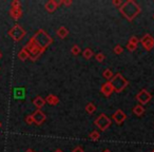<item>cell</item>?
Segmentation results:
<instances>
[{"instance_id":"cell-1","label":"cell","mask_w":154,"mask_h":152,"mask_svg":"<svg viewBox=\"0 0 154 152\" xmlns=\"http://www.w3.org/2000/svg\"><path fill=\"white\" fill-rule=\"evenodd\" d=\"M52 42V38L43 30H39L26 45V51L32 60H36L42 54L45 49Z\"/></svg>"},{"instance_id":"cell-2","label":"cell","mask_w":154,"mask_h":152,"mask_svg":"<svg viewBox=\"0 0 154 152\" xmlns=\"http://www.w3.org/2000/svg\"><path fill=\"white\" fill-rule=\"evenodd\" d=\"M119 11L127 19L132 21L137 16V14L140 13V8H139L133 0H130V1L125 2L124 5H122V7H120Z\"/></svg>"},{"instance_id":"cell-3","label":"cell","mask_w":154,"mask_h":152,"mask_svg":"<svg viewBox=\"0 0 154 152\" xmlns=\"http://www.w3.org/2000/svg\"><path fill=\"white\" fill-rule=\"evenodd\" d=\"M111 85L113 86V89L114 91L116 92H122L127 86H128V80L125 79L124 76L122 74H116L115 76H113L111 80H110Z\"/></svg>"},{"instance_id":"cell-4","label":"cell","mask_w":154,"mask_h":152,"mask_svg":"<svg viewBox=\"0 0 154 152\" xmlns=\"http://www.w3.org/2000/svg\"><path fill=\"white\" fill-rule=\"evenodd\" d=\"M26 32L19 26V24H15L11 30L9 31V36L13 39L14 41L18 42L20 41L24 36H26Z\"/></svg>"},{"instance_id":"cell-5","label":"cell","mask_w":154,"mask_h":152,"mask_svg":"<svg viewBox=\"0 0 154 152\" xmlns=\"http://www.w3.org/2000/svg\"><path fill=\"white\" fill-rule=\"evenodd\" d=\"M94 124L96 125L101 131H105L106 129L111 125V120H110V118L108 117L106 114H100V115L97 117V119L94 122Z\"/></svg>"},{"instance_id":"cell-6","label":"cell","mask_w":154,"mask_h":152,"mask_svg":"<svg viewBox=\"0 0 154 152\" xmlns=\"http://www.w3.org/2000/svg\"><path fill=\"white\" fill-rule=\"evenodd\" d=\"M151 98H152V95L150 94L147 90H145V89H143V90H141L140 92L136 95V99L138 101L139 105H141V106L148 104L150 101H151Z\"/></svg>"},{"instance_id":"cell-7","label":"cell","mask_w":154,"mask_h":152,"mask_svg":"<svg viewBox=\"0 0 154 152\" xmlns=\"http://www.w3.org/2000/svg\"><path fill=\"white\" fill-rule=\"evenodd\" d=\"M139 41H140L141 45H143V48H145L147 51H150V50L153 49V47H154V39H153V37H152L150 34L145 35V36H143Z\"/></svg>"},{"instance_id":"cell-8","label":"cell","mask_w":154,"mask_h":152,"mask_svg":"<svg viewBox=\"0 0 154 152\" xmlns=\"http://www.w3.org/2000/svg\"><path fill=\"white\" fill-rule=\"evenodd\" d=\"M32 116H33V119H34V124H36V125H41L45 120V118H47L45 114L43 113L41 110H36V111L32 114Z\"/></svg>"},{"instance_id":"cell-9","label":"cell","mask_w":154,"mask_h":152,"mask_svg":"<svg viewBox=\"0 0 154 152\" xmlns=\"http://www.w3.org/2000/svg\"><path fill=\"white\" fill-rule=\"evenodd\" d=\"M100 91H101V93H103V94L105 95L106 97H109L110 95H111L112 93L114 92V89H113V86L111 85V82H107L106 84H103V86H101Z\"/></svg>"},{"instance_id":"cell-10","label":"cell","mask_w":154,"mask_h":152,"mask_svg":"<svg viewBox=\"0 0 154 152\" xmlns=\"http://www.w3.org/2000/svg\"><path fill=\"white\" fill-rule=\"evenodd\" d=\"M112 117H113V119L115 120L118 125H120V124H122L125 120H126L127 116H126V114H125L124 111H122L120 109H118V110H116V112L113 114V116H112Z\"/></svg>"},{"instance_id":"cell-11","label":"cell","mask_w":154,"mask_h":152,"mask_svg":"<svg viewBox=\"0 0 154 152\" xmlns=\"http://www.w3.org/2000/svg\"><path fill=\"white\" fill-rule=\"evenodd\" d=\"M21 15H22V10H21V8H17V9L11 8V10H10V16H11V17L13 18V19H15V20L20 19Z\"/></svg>"},{"instance_id":"cell-12","label":"cell","mask_w":154,"mask_h":152,"mask_svg":"<svg viewBox=\"0 0 154 152\" xmlns=\"http://www.w3.org/2000/svg\"><path fill=\"white\" fill-rule=\"evenodd\" d=\"M45 8L48 12L53 13V12H55L56 9L58 8V2H56L55 0H50V1H48V2L45 3Z\"/></svg>"},{"instance_id":"cell-13","label":"cell","mask_w":154,"mask_h":152,"mask_svg":"<svg viewBox=\"0 0 154 152\" xmlns=\"http://www.w3.org/2000/svg\"><path fill=\"white\" fill-rule=\"evenodd\" d=\"M45 103H48L51 106H56V105H58V103H59V98L53 94H49L47 96V98H45Z\"/></svg>"},{"instance_id":"cell-14","label":"cell","mask_w":154,"mask_h":152,"mask_svg":"<svg viewBox=\"0 0 154 152\" xmlns=\"http://www.w3.org/2000/svg\"><path fill=\"white\" fill-rule=\"evenodd\" d=\"M33 104H34V106L37 108V109L40 110L41 108H42L43 106L45 105V99L42 98L41 96H37L36 98L33 101Z\"/></svg>"},{"instance_id":"cell-15","label":"cell","mask_w":154,"mask_h":152,"mask_svg":"<svg viewBox=\"0 0 154 152\" xmlns=\"http://www.w3.org/2000/svg\"><path fill=\"white\" fill-rule=\"evenodd\" d=\"M56 34H57V36L59 37V38L63 39V38H66V37L68 36L69 31H68V29H66V26H60V28L56 31Z\"/></svg>"},{"instance_id":"cell-16","label":"cell","mask_w":154,"mask_h":152,"mask_svg":"<svg viewBox=\"0 0 154 152\" xmlns=\"http://www.w3.org/2000/svg\"><path fill=\"white\" fill-rule=\"evenodd\" d=\"M18 58H19L21 61H24V60H26L28 58H30V54H29V52L26 51V48H22L21 51L18 53Z\"/></svg>"},{"instance_id":"cell-17","label":"cell","mask_w":154,"mask_h":152,"mask_svg":"<svg viewBox=\"0 0 154 152\" xmlns=\"http://www.w3.org/2000/svg\"><path fill=\"white\" fill-rule=\"evenodd\" d=\"M133 113L137 116H141L143 113H145V108H143V106L136 105L134 108H133Z\"/></svg>"},{"instance_id":"cell-18","label":"cell","mask_w":154,"mask_h":152,"mask_svg":"<svg viewBox=\"0 0 154 152\" xmlns=\"http://www.w3.org/2000/svg\"><path fill=\"white\" fill-rule=\"evenodd\" d=\"M103 77L107 78V79L109 80V82L112 79V78H113V76H114L113 72H112V71L110 70V69H106V70L103 72Z\"/></svg>"},{"instance_id":"cell-19","label":"cell","mask_w":154,"mask_h":152,"mask_svg":"<svg viewBox=\"0 0 154 152\" xmlns=\"http://www.w3.org/2000/svg\"><path fill=\"white\" fill-rule=\"evenodd\" d=\"M96 110V107L93 103H89L88 105L86 106V111L88 112V114H93Z\"/></svg>"},{"instance_id":"cell-20","label":"cell","mask_w":154,"mask_h":152,"mask_svg":"<svg viewBox=\"0 0 154 152\" xmlns=\"http://www.w3.org/2000/svg\"><path fill=\"white\" fill-rule=\"evenodd\" d=\"M89 137H90V138L92 139V141H96V139H99V137H100V134H99L98 131L94 130V131H92V132L90 133Z\"/></svg>"},{"instance_id":"cell-21","label":"cell","mask_w":154,"mask_h":152,"mask_svg":"<svg viewBox=\"0 0 154 152\" xmlns=\"http://www.w3.org/2000/svg\"><path fill=\"white\" fill-rule=\"evenodd\" d=\"M71 53L73 54L74 56H77L78 54L80 53V47L79 45H74L72 47V49H71Z\"/></svg>"},{"instance_id":"cell-22","label":"cell","mask_w":154,"mask_h":152,"mask_svg":"<svg viewBox=\"0 0 154 152\" xmlns=\"http://www.w3.org/2000/svg\"><path fill=\"white\" fill-rule=\"evenodd\" d=\"M82 55H84V57L86 58V59H90L93 56V51L91 49H86L84 51V53H82Z\"/></svg>"},{"instance_id":"cell-23","label":"cell","mask_w":154,"mask_h":152,"mask_svg":"<svg viewBox=\"0 0 154 152\" xmlns=\"http://www.w3.org/2000/svg\"><path fill=\"white\" fill-rule=\"evenodd\" d=\"M95 58H96V60L98 62H103V60H105V58H106V55L103 53H97L96 55H95Z\"/></svg>"},{"instance_id":"cell-24","label":"cell","mask_w":154,"mask_h":152,"mask_svg":"<svg viewBox=\"0 0 154 152\" xmlns=\"http://www.w3.org/2000/svg\"><path fill=\"white\" fill-rule=\"evenodd\" d=\"M114 53L115 54H117V55H119V54H122V51H124V49H122V47L120 45H115V48H114Z\"/></svg>"},{"instance_id":"cell-25","label":"cell","mask_w":154,"mask_h":152,"mask_svg":"<svg viewBox=\"0 0 154 152\" xmlns=\"http://www.w3.org/2000/svg\"><path fill=\"white\" fill-rule=\"evenodd\" d=\"M11 8L14 9H17V8H21V3H20L19 0H13L11 3Z\"/></svg>"},{"instance_id":"cell-26","label":"cell","mask_w":154,"mask_h":152,"mask_svg":"<svg viewBox=\"0 0 154 152\" xmlns=\"http://www.w3.org/2000/svg\"><path fill=\"white\" fill-rule=\"evenodd\" d=\"M129 42L132 43V45H138V42H139V40H138V38H137L136 36H132L130 39H129Z\"/></svg>"},{"instance_id":"cell-27","label":"cell","mask_w":154,"mask_h":152,"mask_svg":"<svg viewBox=\"0 0 154 152\" xmlns=\"http://www.w3.org/2000/svg\"><path fill=\"white\" fill-rule=\"evenodd\" d=\"M127 49L129 50L130 52H133V51H135L136 50V48H137V45H132V43H130V42H128L127 43Z\"/></svg>"},{"instance_id":"cell-28","label":"cell","mask_w":154,"mask_h":152,"mask_svg":"<svg viewBox=\"0 0 154 152\" xmlns=\"http://www.w3.org/2000/svg\"><path fill=\"white\" fill-rule=\"evenodd\" d=\"M26 123L28 125H32L34 124V119H33V116L32 115H28L26 117Z\"/></svg>"},{"instance_id":"cell-29","label":"cell","mask_w":154,"mask_h":152,"mask_svg":"<svg viewBox=\"0 0 154 152\" xmlns=\"http://www.w3.org/2000/svg\"><path fill=\"white\" fill-rule=\"evenodd\" d=\"M112 3H113L114 5H116V7H118V5H122V0H113V1H112Z\"/></svg>"},{"instance_id":"cell-30","label":"cell","mask_w":154,"mask_h":152,"mask_svg":"<svg viewBox=\"0 0 154 152\" xmlns=\"http://www.w3.org/2000/svg\"><path fill=\"white\" fill-rule=\"evenodd\" d=\"M72 152H85L82 147H75Z\"/></svg>"},{"instance_id":"cell-31","label":"cell","mask_w":154,"mask_h":152,"mask_svg":"<svg viewBox=\"0 0 154 152\" xmlns=\"http://www.w3.org/2000/svg\"><path fill=\"white\" fill-rule=\"evenodd\" d=\"M63 3L66 5H72V1H71V0L70 1H63Z\"/></svg>"},{"instance_id":"cell-32","label":"cell","mask_w":154,"mask_h":152,"mask_svg":"<svg viewBox=\"0 0 154 152\" xmlns=\"http://www.w3.org/2000/svg\"><path fill=\"white\" fill-rule=\"evenodd\" d=\"M103 152H111V150H110V149H105Z\"/></svg>"},{"instance_id":"cell-33","label":"cell","mask_w":154,"mask_h":152,"mask_svg":"<svg viewBox=\"0 0 154 152\" xmlns=\"http://www.w3.org/2000/svg\"><path fill=\"white\" fill-rule=\"evenodd\" d=\"M54 152H63V151H62V150H60V149H56Z\"/></svg>"},{"instance_id":"cell-34","label":"cell","mask_w":154,"mask_h":152,"mask_svg":"<svg viewBox=\"0 0 154 152\" xmlns=\"http://www.w3.org/2000/svg\"><path fill=\"white\" fill-rule=\"evenodd\" d=\"M26 152H35V151H33V150L32 149H28V150H26Z\"/></svg>"},{"instance_id":"cell-35","label":"cell","mask_w":154,"mask_h":152,"mask_svg":"<svg viewBox=\"0 0 154 152\" xmlns=\"http://www.w3.org/2000/svg\"><path fill=\"white\" fill-rule=\"evenodd\" d=\"M2 58V53H1V51H0V59Z\"/></svg>"},{"instance_id":"cell-36","label":"cell","mask_w":154,"mask_h":152,"mask_svg":"<svg viewBox=\"0 0 154 152\" xmlns=\"http://www.w3.org/2000/svg\"><path fill=\"white\" fill-rule=\"evenodd\" d=\"M1 127H2V124H1V122H0V128H1Z\"/></svg>"},{"instance_id":"cell-37","label":"cell","mask_w":154,"mask_h":152,"mask_svg":"<svg viewBox=\"0 0 154 152\" xmlns=\"http://www.w3.org/2000/svg\"><path fill=\"white\" fill-rule=\"evenodd\" d=\"M152 152H154V150H153V151H152Z\"/></svg>"}]
</instances>
